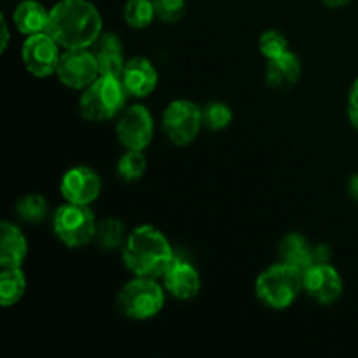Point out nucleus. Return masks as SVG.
I'll use <instances>...</instances> for the list:
<instances>
[{"instance_id": "c756f323", "label": "nucleus", "mask_w": 358, "mask_h": 358, "mask_svg": "<svg viewBox=\"0 0 358 358\" xmlns=\"http://www.w3.org/2000/svg\"><path fill=\"white\" fill-rule=\"evenodd\" d=\"M350 194L358 201V175L352 177V180H350Z\"/></svg>"}, {"instance_id": "ddd939ff", "label": "nucleus", "mask_w": 358, "mask_h": 358, "mask_svg": "<svg viewBox=\"0 0 358 358\" xmlns=\"http://www.w3.org/2000/svg\"><path fill=\"white\" fill-rule=\"evenodd\" d=\"M164 290L171 297L178 301H191L201 290V276L198 269L185 259H180L175 255L173 262L168 266L164 275L161 276Z\"/></svg>"}, {"instance_id": "b1692460", "label": "nucleus", "mask_w": 358, "mask_h": 358, "mask_svg": "<svg viewBox=\"0 0 358 358\" xmlns=\"http://www.w3.org/2000/svg\"><path fill=\"white\" fill-rule=\"evenodd\" d=\"M16 213L23 222L41 224L48 217V201L41 194H27L16 203Z\"/></svg>"}, {"instance_id": "7c9ffc66", "label": "nucleus", "mask_w": 358, "mask_h": 358, "mask_svg": "<svg viewBox=\"0 0 358 358\" xmlns=\"http://www.w3.org/2000/svg\"><path fill=\"white\" fill-rule=\"evenodd\" d=\"M322 2H324L327 7H332V9H336V7L346 6L350 0H322Z\"/></svg>"}, {"instance_id": "dca6fc26", "label": "nucleus", "mask_w": 358, "mask_h": 358, "mask_svg": "<svg viewBox=\"0 0 358 358\" xmlns=\"http://www.w3.org/2000/svg\"><path fill=\"white\" fill-rule=\"evenodd\" d=\"M301 72L303 66L299 56L292 51H287L278 58L268 59L266 83L275 90H290L301 79Z\"/></svg>"}, {"instance_id": "c85d7f7f", "label": "nucleus", "mask_w": 358, "mask_h": 358, "mask_svg": "<svg viewBox=\"0 0 358 358\" xmlns=\"http://www.w3.org/2000/svg\"><path fill=\"white\" fill-rule=\"evenodd\" d=\"M0 27H2V52H3L7 49V45H9V41H10L9 27H7V21L3 16H2V20H0Z\"/></svg>"}, {"instance_id": "39448f33", "label": "nucleus", "mask_w": 358, "mask_h": 358, "mask_svg": "<svg viewBox=\"0 0 358 358\" xmlns=\"http://www.w3.org/2000/svg\"><path fill=\"white\" fill-rule=\"evenodd\" d=\"M126 93L119 77L100 76L91 83L79 98V110L91 122H103L114 119L124 110Z\"/></svg>"}, {"instance_id": "9d476101", "label": "nucleus", "mask_w": 358, "mask_h": 358, "mask_svg": "<svg viewBox=\"0 0 358 358\" xmlns=\"http://www.w3.org/2000/svg\"><path fill=\"white\" fill-rule=\"evenodd\" d=\"M59 83L70 90L83 91L100 77L96 56L91 49H65L56 70Z\"/></svg>"}, {"instance_id": "393cba45", "label": "nucleus", "mask_w": 358, "mask_h": 358, "mask_svg": "<svg viewBox=\"0 0 358 358\" xmlns=\"http://www.w3.org/2000/svg\"><path fill=\"white\" fill-rule=\"evenodd\" d=\"M233 121V110L222 101H212L203 108V124L212 131L226 129Z\"/></svg>"}, {"instance_id": "423d86ee", "label": "nucleus", "mask_w": 358, "mask_h": 358, "mask_svg": "<svg viewBox=\"0 0 358 358\" xmlns=\"http://www.w3.org/2000/svg\"><path fill=\"white\" fill-rule=\"evenodd\" d=\"M98 222L90 205H76L65 201L52 215V229L56 238L69 248H79L94 241Z\"/></svg>"}, {"instance_id": "9b49d317", "label": "nucleus", "mask_w": 358, "mask_h": 358, "mask_svg": "<svg viewBox=\"0 0 358 358\" xmlns=\"http://www.w3.org/2000/svg\"><path fill=\"white\" fill-rule=\"evenodd\" d=\"M304 292L320 306H331L341 297L343 278L338 269L327 264H313L303 271Z\"/></svg>"}, {"instance_id": "6e6552de", "label": "nucleus", "mask_w": 358, "mask_h": 358, "mask_svg": "<svg viewBox=\"0 0 358 358\" xmlns=\"http://www.w3.org/2000/svg\"><path fill=\"white\" fill-rule=\"evenodd\" d=\"M59 49L62 45L48 31L28 35L21 48V59L27 72L37 79L51 77L58 70L59 58H62Z\"/></svg>"}, {"instance_id": "f3484780", "label": "nucleus", "mask_w": 358, "mask_h": 358, "mask_svg": "<svg viewBox=\"0 0 358 358\" xmlns=\"http://www.w3.org/2000/svg\"><path fill=\"white\" fill-rule=\"evenodd\" d=\"M93 52L96 56L100 76L121 77L122 69L126 65L124 51H122L121 38L115 34H101L96 44L93 45Z\"/></svg>"}, {"instance_id": "412c9836", "label": "nucleus", "mask_w": 358, "mask_h": 358, "mask_svg": "<svg viewBox=\"0 0 358 358\" xmlns=\"http://www.w3.org/2000/svg\"><path fill=\"white\" fill-rule=\"evenodd\" d=\"M126 238H128V234H126V226L121 219L108 217V219H103L101 222H98L94 241H96V245L101 250L110 252L122 248L124 247Z\"/></svg>"}, {"instance_id": "aec40b11", "label": "nucleus", "mask_w": 358, "mask_h": 358, "mask_svg": "<svg viewBox=\"0 0 358 358\" xmlns=\"http://www.w3.org/2000/svg\"><path fill=\"white\" fill-rule=\"evenodd\" d=\"M27 292V276L21 268H2L0 273V304L16 306Z\"/></svg>"}, {"instance_id": "1a4fd4ad", "label": "nucleus", "mask_w": 358, "mask_h": 358, "mask_svg": "<svg viewBox=\"0 0 358 358\" xmlns=\"http://www.w3.org/2000/svg\"><path fill=\"white\" fill-rule=\"evenodd\" d=\"M115 135L124 149L145 150L154 138V117L142 103L126 107L117 115Z\"/></svg>"}, {"instance_id": "20e7f679", "label": "nucleus", "mask_w": 358, "mask_h": 358, "mask_svg": "<svg viewBox=\"0 0 358 358\" xmlns=\"http://www.w3.org/2000/svg\"><path fill=\"white\" fill-rule=\"evenodd\" d=\"M166 303V290L157 278L133 276L117 294V310L128 320L143 322L157 317Z\"/></svg>"}, {"instance_id": "6ab92c4d", "label": "nucleus", "mask_w": 358, "mask_h": 358, "mask_svg": "<svg viewBox=\"0 0 358 358\" xmlns=\"http://www.w3.org/2000/svg\"><path fill=\"white\" fill-rule=\"evenodd\" d=\"M278 255L282 262L304 271L315 264V245H311L301 233H289L280 243Z\"/></svg>"}, {"instance_id": "a211bd4d", "label": "nucleus", "mask_w": 358, "mask_h": 358, "mask_svg": "<svg viewBox=\"0 0 358 358\" xmlns=\"http://www.w3.org/2000/svg\"><path fill=\"white\" fill-rule=\"evenodd\" d=\"M49 14H51V9H48L44 3L37 0H23L14 9L13 23L20 34L28 37V35L48 30Z\"/></svg>"}, {"instance_id": "2eb2a0df", "label": "nucleus", "mask_w": 358, "mask_h": 358, "mask_svg": "<svg viewBox=\"0 0 358 358\" xmlns=\"http://www.w3.org/2000/svg\"><path fill=\"white\" fill-rule=\"evenodd\" d=\"M28 254V241L16 224L3 220L0 224V266L21 268Z\"/></svg>"}, {"instance_id": "f8f14e48", "label": "nucleus", "mask_w": 358, "mask_h": 358, "mask_svg": "<svg viewBox=\"0 0 358 358\" xmlns=\"http://www.w3.org/2000/svg\"><path fill=\"white\" fill-rule=\"evenodd\" d=\"M63 199L76 205H91L101 192V178L93 168L73 166L63 173L59 180Z\"/></svg>"}, {"instance_id": "f257e3e1", "label": "nucleus", "mask_w": 358, "mask_h": 358, "mask_svg": "<svg viewBox=\"0 0 358 358\" xmlns=\"http://www.w3.org/2000/svg\"><path fill=\"white\" fill-rule=\"evenodd\" d=\"M45 31L63 49H91L103 34V20L90 0H59L51 7Z\"/></svg>"}, {"instance_id": "5701e85b", "label": "nucleus", "mask_w": 358, "mask_h": 358, "mask_svg": "<svg viewBox=\"0 0 358 358\" xmlns=\"http://www.w3.org/2000/svg\"><path fill=\"white\" fill-rule=\"evenodd\" d=\"M147 157L143 150L126 149L117 161V175L124 182H136L145 175Z\"/></svg>"}, {"instance_id": "0eeeda50", "label": "nucleus", "mask_w": 358, "mask_h": 358, "mask_svg": "<svg viewBox=\"0 0 358 358\" xmlns=\"http://www.w3.org/2000/svg\"><path fill=\"white\" fill-rule=\"evenodd\" d=\"M163 131L173 145L185 147L196 140L203 124V108L191 100H173L163 112Z\"/></svg>"}, {"instance_id": "4be33fe9", "label": "nucleus", "mask_w": 358, "mask_h": 358, "mask_svg": "<svg viewBox=\"0 0 358 358\" xmlns=\"http://www.w3.org/2000/svg\"><path fill=\"white\" fill-rule=\"evenodd\" d=\"M122 16L128 27L135 28V30H143V28L150 27L156 17V10H154L152 0H128L122 10Z\"/></svg>"}, {"instance_id": "4468645a", "label": "nucleus", "mask_w": 358, "mask_h": 358, "mask_svg": "<svg viewBox=\"0 0 358 358\" xmlns=\"http://www.w3.org/2000/svg\"><path fill=\"white\" fill-rule=\"evenodd\" d=\"M121 83L126 93L131 98H145L157 87V70L154 63L145 56H133L126 62L121 73Z\"/></svg>"}, {"instance_id": "bb28decb", "label": "nucleus", "mask_w": 358, "mask_h": 358, "mask_svg": "<svg viewBox=\"0 0 358 358\" xmlns=\"http://www.w3.org/2000/svg\"><path fill=\"white\" fill-rule=\"evenodd\" d=\"M156 17L163 23H177L185 13V0H152Z\"/></svg>"}, {"instance_id": "a878e982", "label": "nucleus", "mask_w": 358, "mask_h": 358, "mask_svg": "<svg viewBox=\"0 0 358 358\" xmlns=\"http://www.w3.org/2000/svg\"><path fill=\"white\" fill-rule=\"evenodd\" d=\"M259 51L266 59H273L290 51L285 35L278 30H266L259 38Z\"/></svg>"}, {"instance_id": "cd10ccee", "label": "nucleus", "mask_w": 358, "mask_h": 358, "mask_svg": "<svg viewBox=\"0 0 358 358\" xmlns=\"http://www.w3.org/2000/svg\"><path fill=\"white\" fill-rule=\"evenodd\" d=\"M348 117L350 122L353 124V128L358 131V79L352 84L348 93Z\"/></svg>"}, {"instance_id": "f03ea898", "label": "nucleus", "mask_w": 358, "mask_h": 358, "mask_svg": "<svg viewBox=\"0 0 358 358\" xmlns=\"http://www.w3.org/2000/svg\"><path fill=\"white\" fill-rule=\"evenodd\" d=\"M122 262L133 276L161 278L175 254L168 238L157 227L143 224L135 227L124 241Z\"/></svg>"}, {"instance_id": "7ed1b4c3", "label": "nucleus", "mask_w": 358, "mask_h": 358, "mask_svg": "<svg viewBox=\"0 0 358 358\" xmlns=\"http://www.w3.org/2000/svg\"><path fill=\"white\" fill-rule=\"evenodd\" d=\"M303 290V271L282 261L269 266L255 280L257 299L276 311L292 306Z\"/></svg>"}]
</instances>
